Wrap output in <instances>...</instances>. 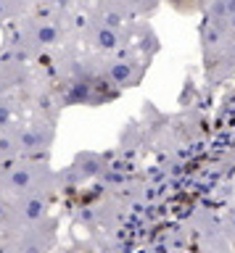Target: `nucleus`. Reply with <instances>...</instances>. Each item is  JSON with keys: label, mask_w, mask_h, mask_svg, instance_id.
<instances>
[{"label": "nucleus", "mask_w": 235, "mask_h": 253, "mask_svg": "<svg viewBox=\"0 0 235 253\" xmlns=\"http://www.w3.org/2000/svg\"><path fill=\"white\" fill-rule=\"evenodd\" d=\"M58 187V174L43 158L19 156L16 161L0 166V193L8 198L27 193H53Z\"/></svg>", "instance_id": "nucleus-1"}, {"label": "nucleus", "mask_w": 235, "mask_h": 253, "mask_svg": "<svg viewBox=\"0 0 235 253\" xmlns=\"http://www.w3.org/2000/svg\"><path fill=\"white\" fill-rule=\"evenodd\" d=\"M201 58L211 82H225L235 77V32L227 21L203 19L201 21Z\"/></svg>", "instance_id": "nucleus-2"}, {"label": "nucleus", "mask_w": 235, "mask_h": 253, "mask_svg": "<svg viewBox=\"0 0 235 253\" xmlns=\"http://www.w3.org/2000/svg\"><path fill=\"white\" fill-rule=\"evenodd\" d=\"M98 69L111 87H116V90H130V87H138L145 79L148 58L140 53H132L130 47L127 50H119V53H108V55L98 53Z\"/></svg>", "instance_id": "nucleus-3"}, {"label": "nucleus", "mask_w": 235, "mask_h": 253, "mask_svg": "<svg viewBox=\"0 0 235 253\" xmlns=\"http://www.w3.org/2000/svg\"><path fill=\"white\" fill-rule=\"evenodd\" d=\"M183 224L195 248H201V251H230L233 248L230 237L225 232V224H222V213H214L209 209H195Z\"/></svg>", "instance_id": "nucleus-4"}, {"label": "nucleus", "mask_w": 235, "mask_h": 253, "mask_svg": "<svg viewBox=\"0 0 235 253\" xmlns=\"http://www.w3.org/2000/svg\"><path fill=\"white\" fill-rule=\"evenodd\" d=\"M85 37H88L90 47L100 55H108V53H119V50H127L132 45V27L124 24V27H111V24H103L98 21L95 16H90L88 27H85Z\"/></svg>", "instance_id": "nucleus-5"}, {"label": "nucleus", "mask_w": 235, "mask_h": 253, "mask_svg": "<svg viewBox=\"0 0 235 253\" xmlns=\"http://www.w3.org/2000/svg\"><path fill=\"white\" fill-rule=\"evenodd\" d=\"M48 209H50V193H27V195L11 198V216L5 229L35 224V221L48 216Z\"/></svg>", "instance_id": "nucleus-6"}, {"label": "nucleus", "mask_w": 235, "mask_h": 253, "mask_svg": "<svg viewBox=\"0 0 235 253\" xmlns=\"http://www.w3.org/2000/svg\"><path fill=\"white\" fill-rule=\"evenodd\" d=\"M19 129V145H21V156H35L43 158L48 156V150L56 140V122L53 119H37V122L27 124V126H16Z\"/></svg>", "instance_id": "nucleus-7"}, {"label": "nucleus", "mask_w": 235, "mask_h": 253, "mask_svg": "<svg viewBox=\"0 0 235 253\" xmlns=\"http://www.w3.org/2000/svg\"><path fill=\"white\" fill-rule=\"evenodd\" d=\"M111 164L106 153H98V150H82V153L74 156L72 166L58 174V185H82V182H93L98 179L103 169Z\"/></svg>", "instance_id": "nucleus-8"}, {"label": "nucleus", "mask_w": 235, "mask_h": 253, "mask_svg": "<svg viewBox=\"0 0 235 253\" xmlns=\"http://www.w3.org/2000/svg\"><path fill=\"white\" fill-rule=\"evenodd\" d=\"M66 40V27L58 19H35L24 29V47L27 50H48Z\"/></svg>", "instance_id": "nucleus-9"}, {"label": "nucleus", "mask_w": 235, "mask_h": 253, "mask_svg": "<svg viewBox=\"0 0 235 253\" xmlns=\"http://www.w3.org/2000/svg\"><path fill=\"white\" fill-rule=\"evenodd\" d=\"M100 5L111 8L127 21H138V19H145L151 16L156 8L161 5V0H98Z\"/></svg>", "instance_id": "nucleus-10"}, {"label": "nucleus", "mask_w": 235, "mask_h": 253, "mask_svg": "<svg viewBox=\"0 0 235 253\" xmlns=\"http://www.w3.org/2000/svg\"><path fill=\"white\" fill-rule=\"evenodd\" d=\"M21 156V145H19V129L16 126H5L0 132V166L16 161Z\"/></svg>", "instance_id": "nucleus-11"}, {"label": "nucleus", "mask_w": 235, "mask_h": 253, "mask_svg": "<svg viewBox=\"0 0 235 253\" xmlns=\"http://www.w3.org/2000/svg\"><path fill=\"white\" fill-rule=\"evenodd\" d=\"M0 126H16V106L5 98H0Z\"/></svg>", "instance_id": "nucleus-12"}, {"label": "nucleus", "mask_w": 235, "mask_h": 253, "mask_svg": "<svg viewBox=\"0 0 235 253\" xmlns=\"http://www.w3.org/2000/svg\"><path fill=\"white\" fill-rule=\"evenodd\" d=\"M29 0H0V21H8L11 16H16Z\"/></svg>", "instance_id": "nucleus-13"}, {"label": "nucleus", "mask_w": 235, "mask_h": 253, "mask_svg": "<svg viewBox=\"0 0 235 253\" xmlns=\"http://www.w3.org/2000/svg\"><path fill=\"white\" fill-rule=\"evenodd\" d=\"M222 224H225V232H227V237H230V243L235 248V203H230L222 211Z\"/></svg>", "instance_id": "nucleus-14"}, {"label": "nucleus", "mask_w": 235, "mask_h": 253, "mask_svg": "<svg viewBox=\"0 0 235 253\" xmlns=\"http://www.w3.org/2000/svg\"><path fill=\"white\" fill-rule=\"evenodd\" d=\"M8 216H11V198L0 193V227L8 224Z\"/></svg>", "instance_id": "nucleus-15"}]
</instances>
